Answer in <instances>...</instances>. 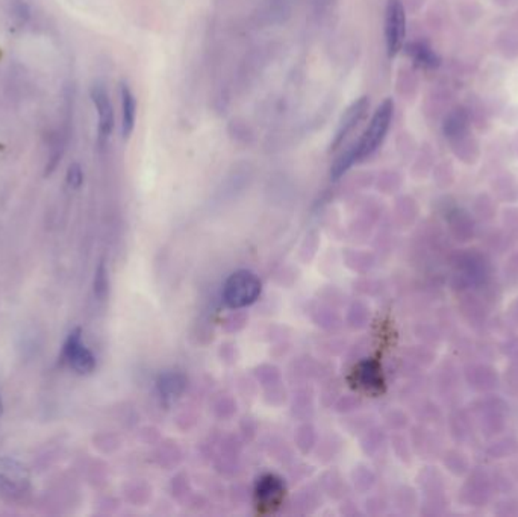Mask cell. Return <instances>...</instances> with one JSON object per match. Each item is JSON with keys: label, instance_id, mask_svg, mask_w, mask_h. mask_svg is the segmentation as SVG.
<instances>
[{"label": "cell", "instance_id": "obj_1", "mask_svg": "<svg viewBox=\"0 0 518 517\" xmlns=\"http://www.w3.org/2000/svg\"><path fill=\"white\" fill-rule=\"evenodd\" d=\"M392 116L394 102L391 99H385L376 108L365 131L361 135V139L350 146L356 164L362 163L367 158L372 156L382 146V143L385 141L387 134L391 128Z\"/></svg>", "mask_w": 518, "mask_h": 517}, {"label": "cell", "instance_id": "obj_2", "mask_svg": "<svg viewBox=\"0 0 518 517\" xmlns=\"http://www.w3.org/2000/svg\"><path fill=\"white\" fill-rule=\"evenodd\" d=\"M261 290V281L253 272L238 270L226 281L223 287V301L229 308H244L256 302Z\"/></svg>", "mask_w": 518, "mask_h": 517}, {"label": "cell", "instance_id": "obj_3", "mask_svg": "<svg viewBox=\"0 0 518 517\" xmlns=\"http://www.w3.org/2000/svg\"><path fill=\"white\" fill-rule=\"evenodd\" d=\"M385 46L390 58L396 56L405 46L406 11L402 0H388L385 6Z\"/></svg>", "mask_w": 518, "mask_h": 517}, {"label": "cell", "instance_id": "obj_4", "mask_svg": "<svg viewBox=\"0 0 518 517\" xmlns=\"http://www.w3.org/2000/svg\"><path fill=\"white\" fill-rule=\"evenodd\" d=\"M91 102L97 113V131L101 140H108L114 131L116 114L109 93L102 82H94L90 90Z\"/></svg>", "mask_w": 518, "mask_h": 517}, {"label": "cell", "instance_id": "obj_5", "mask_svg": "<svg viewBox=\"0 0 518 517\" xmlns=\"http://www.w3.org/2000/svg\"><path fill=\"white\" fill-rule=\"evenodd\" d=\"M370 109V101L367 96H361L357 97L356 101H353L349 108L344 111L340 121H338V128L335 131L334 139H332L330 143V149H338V147L347 140L349 135L360 126V123L367 117Z\"/></svg>", "mask_w": 518, "mask_h": 517}, {"label": "cell", "instance_id": "obj_6", "mask_svg": "<svg viewBox=\"0 0 518 517\" xmlns=\"http://www.w3.org/2000/svg\"><path fill=\"white\" fill-rule=\"evenodd\" d=\"M63 356H64V360L73 368H75L78 373H82V375L91 373L94 371V367H96L94 355L83 344L79 329L73 331L71 334L68 336V338H67V341L64 344Z\"/></svg>", "mask_w": 518, "mask_h": 517}, {"label": "cell", "instance_id": "obj_7", "mask_svg": "<svg viewBox=\"0 0 518 517\" xmlns=\"http://www.w3.org/2000/svg\"><path fill=\"white\" fill-rule=\"evenodd\" d=\"M29 475L24 467L8 458H0V495H17L26 490Z\"/></svg>", "mask_w": 518, "mask_h": 517}, {"label": "cell", "instance_id": "obj_8", "mask_svg": "<svg viewBox=\"0 0 518 517\" xmlns=\"http://www.w3.org/2000/svg\"><path fill=\"white\" fill-rule=\"evenodd\" d=\"M283 493H285V487H283V483L279 476L268 473L258 479L255 487V498L259 507L267 510L278 507L283 499Z\"/></svg>", "mask_w": 518, "mask_h": 517}, {"label": "cell", "instance_id": "obj_9", "mask_svg": "<svg viewBox=\"0 0 518 517\" xmlns=\"http://www.w3.org/2000/svg\"><path fill=\"white\" fill-rule=\"evenodd\" d=\"M120 104H121V135L129 139L137 121V99L126 82L120 84Z\"/></svg>", "mask_w": 518, "mask_h": 517}, {"label": "cell", "instance_id": "obj_10", "mask_svg": "<svg viewBox=\"0 0 518 517\" xmlns=\"http://www.w3.org/2000/svg\"><path fill=\"white\" fill-rule=\"evenodd\" d=\"M405 51L412 59V63L420 69H437L440 66V56L425 41H412L405 46Z\"/></svg>", "mask_w": 518, "mask_h": 517}, {"label": "cell", "instance_id": "obj_11", "mask_svg": "<svg viewBox=\"0 0 518 517\" xmlns=\"http://www.w3.org/2000/svg\"><path fill=\"white\" fill-rule=\"evenodd\" d=\"M187 386V381L181 373H164L161 378L158 379V391L163 399L166 401H175L182 395V391Z\"/></svg>", "mask_w": 518, "mask_h": 517}, {"label": "cell", "instance_id": "obj_12", "mask_svg": "<svg viewBox=\"0 0 518 517\" xmlns=\"http://www.w3.org/2000/svg\"><path fill=\"white\" fill-rule=\"evenodd\" d=\"M355 378L357 381V386L365 387L368 390L379 387L380 383L379 368L372 361H364L357 364V367L355 368Z\"/></svg>", "mask_w": 518, "mask_h": 517}, {"label": "cell", "instance_id": "obj_13", "mask_svg": "<svg viewBox=\"0 0 518 517\" xmlns=\"http://www.w3.org/2000/svg\"><path fill=\"white\" fill-rule=\"evenodd\" d=\"M11 16L19 23L24 24L31 17V9L26 4L21 2V0H14V2L11 4Z\"/></svg>", "mask_w": 518, "mask_h": 517}, {"label": "cell", "instance_id": "obj_14", "mask_svg": "<svg viewBox=\"0 0 518 517\" xmlns=\"http://www.w3.org/2000/svg\"><path fill=\"white\" fill-rule=\"evenodd\" d=\"M83 182V170L81 167V164L73 163L68 170H67V184L70 189L78 190Z\"/></svg>", "mask_w": 518, "mask_h": 517}, {"label": "cell", "instance_id": "obj_15", "mask_svg": "<svg viewBox=\"0 0 518 517\" xmlns=\"http://www.w3.org/2000/svg\"><path fill=\"white\" fill-rule=\"evenodd\" d=\"M106 272H105V266L101 264L97 268V275H96V281H94V291L98 298H103V294L106 291Z\"/></svg>", "mask_w": 518, "mask_h": 517}, {"label": "cell", "instance_id": "obj_16", "mask_svg": "<svg viewBox=\"0 0 518 517\" xmlns=\"http://www.w3.org/2000/svg\"><path fill=\"white\" fill-rule=\"evenodd\" d=\"M0 408H2V405H0Z\"/></svg>", "mask_w": 518, "mask_h": 517}]
</instances>
